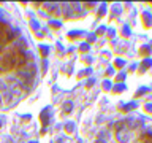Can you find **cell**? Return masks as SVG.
I'll list each match as a JSON object with an SVG mask.
<instances>
[{"label":"cell","instance_id":"cell-1","mask_svg":"<svg viewBox=\"0 0 152 143\" xmlns=\"http://www.w3.org/2000/svg\"><path fill=\"white\" fill-rule=\"evenodd\" d=\"M27 64V57L24 52L14 49L5 51L3 54H0V72H10V70H18L24 69Z\"/></svg>","mask_w":152,"mask_h":143},{"label":"cell","instance_id":"cell-5","mask_svg":"<svg viewBox=\"0 0 152 143\" xmlns=\"http://www.w3.org/2000/svg\"><path fill=\"white\" fill-rule=\"evenodd\" d=\"M71 110H73V102H70V100L62 105V114H68L71 113Z\"/></svg>","mask_w":152,"mask_h":143},{"label":"cell","instance_id":"cell-14","mask_svg":"<svg viewBox=\"0 0 152 143\" xmlns=\"http://www.w3.org/2000/svg\"><path fill=\"white\" fill-rule=\"evenodd\" d=\"M136 107V103L135 102H132V103H128V105H125V108H124V110H125V111H127V110H133V108H135Z\"/></svg>","mask_w":152,"mask_h":143},{"label":"cell","instance_id":"cell-28","mask_svg":"<svg viewBox=\"0 0 152 143\" xmlns=\"http://www.w3.org/2000/svg\"><path fill=\"white\" fill-rule=\"evenodd\" d=\"M0 127H2V121H0Z\"/></svg>","mask_w":152,"mask_h":143},{"label":"cell","instance_id":"cell-29","mask_svg":"<svg viewBox=\"0 0 152 143\" xmlns=\"http://www.w3.org/2000/svg\"><path fill=\"white\" fill-rule=\"evenodd\" d=\"M0 102H2V99H0Z\"/></svg>","mask_w":152,"mask_h":143},{"label":"cell","instance_id":"cell-11","mask_svg":"<svg viewBox=\"0 0 152 143\" xmlns=\"http://www.w3.org/2000/svg\"><path fill=\"white\" fill-rule=\"evenodd\" d=\"M149 16H151L149 13H144V26H146V27L151 26V24H149Z\"/></svg>","mask_w":152,"mask_h":143},{"label":"cell","instance_id":"cell-10","mask_svg":"<svg viewBox=\"0 0 152 143\" xmlns=\"http://www.w3.org/2000/svg\"><path fill=\"white\" fill-rule=\"evenodd\" d=\"M40 49H41L43 57H46V56H48V52H49V48H48V46H40Z\"/></svg>","mask_w":152,"mask_h":143},{"label":"cell","instance_id":"cell-7","mask_svg":"<svg viewBox=\"0 0 152 143\" xmlns=\"http://www.w3.org/2000/svg\"><path fill=\"white\" fill-rule=\"evenodd\" d=\"M151 65H152V59H146L144 62H142V65H141V70L144 72L147 67H151Z\"/></svg>","mask_w":152,"mask_h":143},{"label":"cell","instance_id":"cell-4","mask_svg":"<svg viewBox=\"0 0 152 143\" xmlns=\"http://www.w3.org/2000/svg\"><path fill=\"white\" fill-rule=\"evenodd\" d=\"M48 122H49V110L45 108V110H43V113H41V124H43V127H46Z\"/></svg>","mask_w":152,"mask_h":143},{"label":"cell","instance_id":"cell-30","mask_svg":"<svg viewBox=\"0 0 152 143\" xmlns=\"http://www.w3.org/2000/svg\"><path fill=\"white\" fill-rule=\"evenodd\" d=\"M78 143H81V142H78Z\"/></svg>","mask_w":152,"mask_h":143},{"label":"cell","instance_id":"cell-15","mask_svg":"<svg viewBox=\"0 0 152 143\" xmlns=\"http://www.w3.org/2000/svg\"><path fill=\"white\" fill-rule=\"evenodd\" d=\"M49 24H51L52 27H56V29L60 27V22H59V21H49Z\"/></svg>","mask_w":152,"mask_h":143},{"label":"cell","instance_id":"cell-21","mask_svg":"<svg viewBox=\"0 0 152 143\" xmlns=\"http://www.w3.org/2000/svg\"><path fill=\"white\" fill-rule=\"evenodd\" d=\"M104 13H106V8H104V7H102V8H100V11H98V16H103Z\"/></svg>","mask_w":152,"mask_h":143},{"label":"cell","instance_id":"cell-18","mask_svg":"<svg viewBox=\"0 0 152 143\" xmlns=\"http://www.w3.org/2000/svg\"><path fill=\"white\" fill-rule=\"evenodd\" d=\"M79 49L83 51V52H84V51H87V49H89V45H87V43H84V45H81Z\"/></svg>","mask_w":152,"mask_h":143},{"label":"cell","instance_id":"cell-22","mask_svg":"<svg viewBox=\"0 0 152 143\" xmlns=\"http://www.w3.org/2000/svg\"><path fill=\"white\" fill-rule=\"evenodd\" d=\"M103 88L106 89V91H108L109 88H111V84H109V81H104V83H103Z\"/></svg>","mask_w":152,"mask_h":143},{"label":"cell","instance_id":"cell-12","mask_svg":"<svg viewBox=\"0 0 152 143\" xmlns=\"http://www.w3.org/2000/svg\"><path fill=\"white\" fill-rule=\"evenodd\" d=\"M124 64H125V62H124L122 59H117L116 62H114V65H116L117 69H121V67H124Z\"/></svg>","mask_w":152,"mask_h":143},{"label":"cell","instance_id":"cell-27","mask_svg":"<svg viewBox=\"0 0 152 143\" xmlns=\"http://www.w3.org/2000/svg\"><path fill=\"white\" fill-rule=\"evenodd\" d=\"M28 143H37V142H28Z\"/></svg>","mask_w":152,"mask_h":143},{"label":"cell","instance_id":"cell-16","mask_svg":"<svg viewBox=\"0 0 152 143\" xmlns=\"http://www.w3.org/2000/svg\"><path fill=\"white\" fill-rule=\"evenodd\" d=\"M94 83H95V80H94V78H90V80H87V83H86V86H87V88H92Z\"/></svg>","mask_w":152,"mask_h":143},{"label":"cell","instance_id":"cell-24","mask_svg":"<svg viewBox=\"0 0 152 143\" xmlns=\"http://www.w3.org/2000/svg\"><path fill=\"white\" fill-rule=\"evenodd\" d=\"M103 32H104V27H100L98 30H97V33H98V35H100V33H103Z\"/></svg>","mask_w":152,"mask_h":143},{"label":"cell","instance_id":"cell-2","mask_svg":"<svg viewBox=\"0 0 152 143\" xmlns=\"http://www.w3.org/2000/svg\"><path fill=\"white\" fill-rule=\"evenodd\" d=\"M10 30H11V29H10L7 24H5L3 21H0V49H2V48L7 45V43L10 41L8 40V37H10Z\"/></svg>","mask_w":152,"mask_h":143},{"label":"cell","instance_id":"cell-13","mask_svg":"<svg viewBox=\"0 0 152 143\" xmlns=\"http://www.w3.org/2000/svg\"><path fill=\"white\" fill-rule=\"evenodd\" d=\"M146 92H149V89H147V88H142V89H140V91L136 92V97H140L141 94H146Z\"/></svg>","mask_w":152,"mask_h":143},{"label":"cell","instance_id":"cell-23","mask_svg":"<svg viewBox=\"0 0 152 143\" xmlns=\"http://www.w3.org/2000/svg\"><path fill=\"white\" fill-rule=\"evenodd\" d=\"M124 78H125V73H121V75H117V78H116V80H117V81H122Z\"/></svg>","mask_w":152,"mask_h":143},{"label":"cell","instance_id":"cell-9","mask_svg":"<svg viewBox=\"0 0 152 143\" xmlns=\"http://www.w3.org/2000/svg\"><path fill=\"white\" fill-rule=\"evenodd\" d=\"M124 89H125V86H124V84H117V86H114V88H113L114 92H121V91H124Z\"/></svg>","mask_w":152,"mask_h":143},{"label":"cell","instance_id":"cell-3","mask_svg":"<svg viewBox=\"0 0 152 143\" xmlns=\"http://www.w3.org/2000/svg\"><path fill=\"white\" fill-rule=\"evenodd\" d=\"M116 138L119 143H127L128 142V130H127V126H119L117 130H116Z\"/></svg>","mask_w":152,"mask_h":143},{"label":"cell","instance_id":"cell-19","mask_svg":"<svg viewBox=\"0 0 152 143\" xmlns=\"http://www.w3.org/2000/svg\"><path fill=\"white\" fill-rule=\"evenodd\" d=\"M124 35H125V37H128V35H130V29H128L127 26L124 27Z\"/></svg>","mask_w":152,"mask_h":143},{"label":"cell","instance_id":"cell-25","mask_svg":"<svg viewBox=\"0 0 152 143\" xmlns=\"http://www.w3.org/2000/svg\"><path fill=\"white\" fill-rule=\"evenodd\" d=\"M32 27H33V29H38V24H37L35 21H32Z\"/></svg>","mask_w":152,"mask_h":143},{"label":"cell","instance_id":"cell-8","mask_svg":"<svg viewBox=\"0 0 152 143\" xmlns=\"http://www.w3.org/2000/svg\"><path fill=\"white\" fill-rule=\"evenodd\" d=\"M73 129H75V124H73V122H68V124L65 126V130L68 132V133H71V132H73Z\"/></svg>","mask_w":152,"mask_h":143},{"label":"cell","instance_id":"cell-17","mask_svg":"<svg viewBox=\"0 0 152 143\" xmlns=\"http://www.w3.org/2000/svg\"><path fill=\"white\" fill-rule=\"evenodd\" d=\"M144 110L147 113H152V103H146V107H144Z\"/></svg>","mask_w":152,"mask_h":143},{"label":"cell","instance_id":"cell-6","mask_svg":"<svg viewBox=\"0 0 152 143\" xmlns=\"http://www.w3.org/2000/svg\"><path fill=\"white\" fill-rule=\"evenodd\" d=\"M136 143H152V135H149V133H144V135H141L140 138H138Z\"/></svg>","mask_w":152,"mask_h":143},{"label":"cell","instance_id":"cell-20","mask_svg":"<svg viewBox=\"0 0 152 143\" xmlns=\"http://www.w3.org/2000/svg\"><path fill=\"white\" fill-rule=\"evenodd\" d=\"M141 54H147V52H149V48H147V46H144V48H141Z\"/></svg>","mask_w":152,"mask_h":143},{"label":"cell","instance_id":"cell-26","mask_svg":"<svg viewBox=\"0 0 152 143\" xmlns=\"http://www.w3.org/2000/svg\"><path fill=\"white\" fill-rule=\"evenodd\" d=\"M97 143H106V142H104V140H103V142H100V140H98V142H97Z\"/></svg>","mask_w":152,"mask_h":143}]
</instances>
